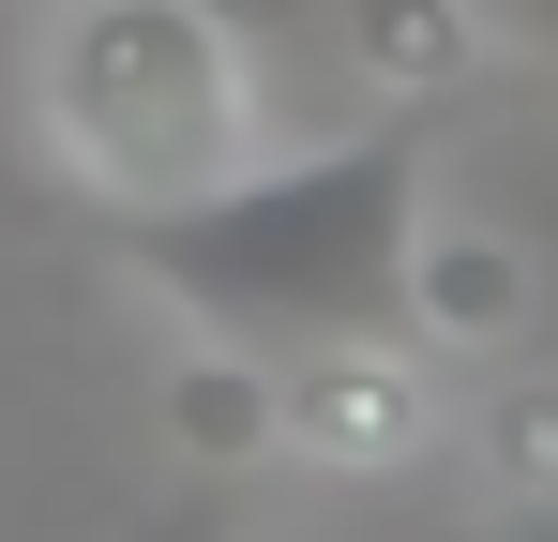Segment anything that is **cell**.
<instances>
[{"mask_svg": "<svg viewBox=\"0 0 558 542\" xmlns=\"http://www.w3.org/2000/svg\"><path fill=\"white\" fill-rule=\"evenodd\" d=\"M423 196H438V136L423 106H377L317 151H257L182 211H121L136 286H167L211 347H332V332H408V257H423Z\"/></svg>", "mask_w": 558, "mask_h": 542, "instance_id": "1", "label": "cell"}, {"mask_svg": "<svg viewBox=\"0 0 558 542\" xmlns=\"http://www.w3.org/2000/svg\"><path fill=\"white\" fill-rule=\"evenodd\" d=\"M46 136L121 211H182L257 167V46L227 0H61L46 30Z\"/></svg>", "mask_w": 558, "mask_h": 542, "instance_id": "2", "label": "cell"}, {"mask_svg": "<svg viewBox=\"0 0 558 542\" xmlns=\"http://www.w3.org/2000/svg\"><path fill=\"white\" fill-rule=\"evenodd\" d=\"M272 422H287V467H317V482H408L453 438V392H438L423 332H332V347L272 361Z\"/></svg>", "mask_w": 558, "mask_h": 542, "instance_id": "3", "label": "cell"}, {"mask_svg": "<svg viewBox=\"0 0 558 542\" xmlns=\"http://www.w3.org/2000/svg\"><path fill=\"white\" fill-rule=\"evenodd\" d=\"M529 317H544V271H529V242L513 226H423V257H408V332L438 361H513L529 347Z\"/></svg>", "mask_w": 558, "mask_h": 542, "instance_id": "4", "label": "cell"}, {"mask_svg": "<svg viewBox=\"0 0 558 542\" xmlns=\"http://www.w3.org/2000/svg\"><path fill=\"white\" fill-rule=\"evenodd\" d=\"M348 61L377 106H438L498 61V0H348Z\"/></svg>", "mask_w": 558, "mask_h": 542, "instance_id": "5", "label": "cell"}, {"mask_svg": "<svg viewBox=\"0 0 558 542\" xmlns=\"http://www.w3.org/2000/svg\"><path fill=\"white\" fill-rule=\"evenodd\" d=\"M468 482H483L513 528L558 513V377L544 361H498V377H483V407H468Z\"/></svg>", "mask_w": 558, "mask_h": 542, "instance_id": "6", "label": "cell"}, {"mask_svg": "<svg viewBox=\"0 0 558 542\" xmlns=\"http://www.w3.org/2000/svg\"><path fill=\"white\" fill-rule=\"evenodd\" d=\"M136 542H242V467H196V482H182Z\"/></svg>", "mask_w": 558, "mask_h": 542, "instance_id": "7", "label": "cell"}]
</instances>
